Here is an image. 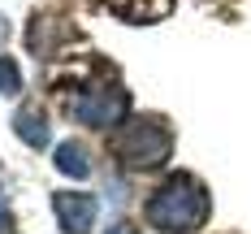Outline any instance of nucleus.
Returning <instances> with one entry per match:
<instances>
[{"instance_id": "f257e3e1", "label": "nucleus", "mask_w": 251, "mask_h": 234, "mask_svg": "<svg viewBox=\"0 0 251 234\" xmlns=\"http://www.w3.org/2000/svg\"><path fill=\"white\" fill-rule=\"evenodd\" d=\"M203 217H208V195H203V186L191 174H174L148 204V221L156 230H169V234L195 230Z\"/></svg>"}, {"instance_id": "f03ea898", "label": "nucleus", "mask_w": 251, "mask_h": 234, "mask_svg": "<svg viewBox=\"0 0 251 234\" xmlns=\"http://www.w3.org/2000/svg\"><path fill=\"white\" fill-rule=\"evenodd\" d=\"M117 152H122L126 165H139V169L160 165V160L169 156V130L160 126L156 117L130 122V126H126V134H122V143H117Z\"/></svg>"}, {"instance_id": "7ed1b4c3", "label": "nucleus", "mask_w": 251, "mask_h": 234, "mask_svg": "<svg viewBox=\"0 0 251 234\" xmlns=\"http://www.w3.org/2000/svg\"><path fill=\"white\" fill-rule=\"evenodd\" d=\"M74 117L87 126H117L126 117V91L108 87V91H87L74 100Z\"/></svg>"}, {"instance_id": "20e7f679", "label": "nucleus", "mask_w": 251, "mask_h": 234, "mask_svg": "<svg viewBox=\"0 0 251 234\" xmlns=\"http://www.w3.org/2000/svg\"><path fill=\"white\" fill-rule=\"evenodd\" d=\"M52 208H56V221L70 234H91L96 212H100L96 195H82V191H61V195L52 200Z\"/></svg>"}, {"instance_id": "39448f33", "label": "nucleus", "mask_w": 251, "mask_h": 234, "mask_svg": "<svg viewBox=\"0 0 251 234\" xmlns=\"http://www.w3.org/2000/svg\"><path fill=\"white\" fill-rule=\"evenodd\" d=\"M56 169L70 178H87L91 174V156L82 143H56Z\"/></svg>"}, {"instance_id": "423d86ee", "label": "nucleus", "mask_w": 251, "mask_h": 234, "mask_svg": "<svg viewBox=\"0 0 251 234\" xmlns=\"http://www.w3.org/2000/svg\"><path fill=\"white\" fill-rule=\"evenodd\" d=\"M13 126H18V134H22L30 148H48V126H44V117H39V113H18V117H13Z\"/></svg>"}, {"instance_id": "0eeeda50", "label": "nucleus", "mask_w": 251, "mask_h": 234, "mask_svg": "<svg viewBox=\"0 0 251 234\" xmlns=\"http://www.w3.org/2000/svg\"><path fill=\"white\" fill-rule=\"evenodd\" d=\"M0 91H4V96L22 91V70H18L13 56H0Z\"/></svg>"}, {"instance_id": "6e6552de", "label": "nucleus", "mask_w": 251, "mask_h": 234, "mask_svg": "<svg viewBox=\"0 0 251 234\" xmlns=\"http://www.w3.org/2000/svg\"><path fill=\"white\" fill-rule=\"evenodd\" d=\"M108 234H130V226H117V230H108Z\"/></svg>"}, {"instance_id": "1a4fd4ad", "label": "nucleus", "mask_w": 251, "mask_h": 234, "mask_svg": "<svg viewBox=\"0 0 251 234\" xmlns=\"http://www.w3.org/2000/svg\"><path fill=\"white\" fill-rule=\"evenodd\" d=\"M4 30H9V26H4V22H0V39H4Z\"/></svg>"}, {"instance_id": "9d476101", "label": "nucleus", "mask_w": 251, "mask_h": 234, "mask_svg": "<svg viewBox=\"0 0 251 234\" xmlns=\"http://www.w3.org/2000/svg\"><path fill=\"white\" fill-rule=\"evenodd\" d=\"M0 217H4V200H0Z\"/></svg>"}]
</instances>
